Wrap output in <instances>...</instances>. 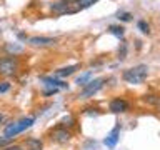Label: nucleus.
<instances>
[{"mask_svg": "<svg viewBox=\"0 0 160 150\" xmlns=\"http://www.w3.org/2000/svg\"><path fill=\"white\" fill-rule=\"evenodd\" d=\"M33 123H35V117H23V118H20L18 122L8 123L7 127H5V130H3V135H5V137H8L10 140H13L17 135H20L22 132H25L27 128H30Z\"/></svg>", "mask_w": 160, "mask_h": 150, "instance_id": "1", "label": "nucleus"}, {"mask_svg": "<svg viewBox=\"0 0 160 150\" xmlns=\"http://www.w3.org/2000/svg\"><path fill=\"white\" fill-rule=\"evenodd\" d=\"M148 75V67L147 65H137V67H132L128 70H125L122 73V78L127 83H133V85H140L147 78Z\"/></svg>", "mask_w": 160, "mask_h": 150, "instance_id": "2", "label": "nucleus"}, {"mask_svg": "<svg viewBox=\"0 0 160 150\" xmlns=\"http://www.w3.org/2000/svg\"><path fill=\"white\" fill-rule=\"evenodd\" d=\"M18 67H20V62L17 57L8 55V57L0 58V75H3V77H12V75H15Z\"/></svg>", "mask_w": 160, "mask_h": 150, "instance_id": "3", "label": "nucleus"}, {"mask_svg": "<svg viewBox=\"0 0 160 150\" xmlns=\"http://www.w3.org/2000/svg\"><path fill=\"white\" fill-rule=\"evenodd\" d=\"M103 82H105L103 78L90 80L88 83H85L83 87L80 88V92H78V98H90V97H93V95H95L100 88L103 87Z\"/></svg>", "mask_w": 160, "mask_h": 150, "instance_id": "4", "label": "nucleus"}, {"mask_svg": "<svg viewBox=\"0 0 160 150\" xmlns=\"http://www.w3.org/2000/svg\"><path fill=\"white\" fill-rule=\"evenodd\" d=\"M50 138H52L53 142L60 143V145H65L67 142H70V138H72V133H70L65 127H57L55 130H52V133H50Z\"/></svg>", "mask_w": 160, "mask_h": 150, "instance_id": "5", "label": "nucleus"}, {"mask_svg": "<svg viewBox=\"0 0 160 150\" xmlns=\"http://www.w3.org/2000/svg\"><path fill=\"white\" fill-rule=\"evenodd\" d=\"M28 43L32 45V47H52V45L57 43V38H52V37H38V35H35V37H30L28 38Z\"/></svg>", "mask_w": 160, "mask_h": 150, "instance_id": "6", "label": "nucleus"}, {"mask_svg": "<svg viewBox=\"0 0 160 150\" xmlns=\"http://www.w3.org/2000/svg\"><path fill=\"white\" fill-rule=\"evenodd\" d=\"M40 82L47 87H52V88H68V83H65L63 80H58L57 77H48V75H43L40 77Z\"/></svg>", "mask_w": 160, "mask_h": 150, "instance_id": "7", "label": "nucleus"}, {"mask_svg": "<svg viewBox=\"0 0 160 150\" xmlns=\"http://www.w3.org/2000/svg\"><path fill=\"white\" fill-rule=\"evenodd\" d=\"M128 107H130L128 102L123 100V98H113L112 102H110V105H108L110 112H113V113H123V112L128 110Z\"/></svg>", "mask_w": 160, "mask_h": 150, "instance_id": "8", "label": "nucleus"}, {"mask_svg": "<svg viewBox=\"0 0 160 150\" xmlns=\"http://www.w3.org/2000/svg\"><path fill=\"white\" fill-rule=\"evenodd\" d=\"M118 138H120V123L118 125H115V127L110 130V133L105 137V140H103V143L107 145L108 148H113L115 145H117V142H118Z\"/></svg>", "mask_w": 160, "mask_h": 150, "instance_id": "9", "label": "nucleus"}, {"mask_svg": "<svg viewBox=\"0 0 160 150\" xmlns=\"http://www.w3.org/2000/svg\"><path fill=\"white\" fill-rule=\"evenodd\" d=\"M97 2L98 0H75V3L70 7L68 13H77V12H80V10H85V8L92 7V5L97 3Z\"/></svg>", "mask_w": 160, "mask_h": 150, "instance_id": "10", "label": "nucleus"}, {"mask_svg": "<svg viewBox=\"0 0 160 150\" xmlns=\"http://www.w3.org/2000/svg\"><path fill=\"white\" fill-rule=\"evenodd\" d=\"M68 8H70V5L65 3L63 0H57V2L50 3V10H52L53 13H57V15H65V13H68Z\"/></svg>", "mask_w": 160, "mask_h": 150, "instance_id": "11", "label": "nucleus"}, {"mask_svg": "<svg viewBox=\"0 0 160 150\" xmlns=\"http://www.w3.org/2000/svg\"><path fill=\"white\" fill-rule=\"evenodd\" d=\"M3 52L12 55V57H15L17 53H22L23 52V45L22 43H5L3 45Z\"/></svg>", "mask_w": 160, "mask_h": 150, "instance_id": "12", "label": "nucleus"}, {"mask_svg": "<svg viewBox=\"0 0 160 150\" xmlns=\"http://www.w3.org/2000/svg\"><path fill=\"white\" fill-rule=\"evenodd\" d=\"M78 70V65H68V67H62L58 70H55V77H68V75H73Z\"/></svg>", "mask_w": 160, "mask_h": 150, "instance_id": "13", "label": "nucleus"}, {"mask_svg": "<svg viewBox=\"0 0 160 150\" xmlns=\"http://www.w3.org/2000/svg\"><path fill=\"white\" fill-rule=\"evenodd\" d=\"M25 147H27V150H42L43 148V143L40 138H33L30 137L25 140Z\"/></svg>", "mask_w": 160, "mask_h": 150, "instance_id": "14", "label": "nucleus"}, {"mask_svg": "<svg viewBox=\"0 0 160 150\" xmlns=\"http://www.w3.org/2000/svg\"><path fill=\"white\" fill-rule=\"evenodd\" d=\"M92 77H93V72H92V70H88V72H85V73L80 75V77H77V82H75V83H78L80 87H83L85 83H88L90 80H92Z\"/></svg>", "mask_w": 160, "mask_h": 150, "instance_id": "15", "label": "nucleus"}, {"mask_svg": "<svg viewBox=\"0 0 160 150\" xmlns=\"http://www.w3.org/2000/svg\"><path fill=\"white\" fill-rule=\"evenodd\" d=\"M108 32L112 33V35H115V37L122 38L123 33H125V28L122 27V25H110V27H108Z\"/></svg>", "mask_w": 160, "mask_h": 150, "instance_id": "16", "label": "nucleus"}, {"mask_svg": "<svg viewBox=\"0 0 160 150\" xmlns=\"http://www.w3.org/2000/svg\"><path fill=\"white\" fill-rule=\"evenodd\" d=\"M137 27H138V30H140L142 33H145V35H148V33H150V25L145 22V20H138Z\"/></svg>", "mask_w": 160, "mask_h": 150, "instance_id": "17", "label": "nucleus"}, {"mask_svg": "<svg viewBox=\"0 0 160 150\" xmlns=\"http://www.w3.org/2000/svg\"><path fill=\"white\" fill-rule=\"evenodd\" d=\"M143 102H147L150 105H158L160 103V97H157V95H145Z\"/></svg>", "mask_w": 160, "mask_h": 150, "instance_id": "18", "label": "nucleus"}, {"mask_svg": "<svg viewBox=\"0 0 160 150\" xmlns=\"http://www.w3.org/2000/svg\"><path fill=\"white\" fill-rule=\"evenodd\" d=\"M132 17L133 15L130 12H118V15H117V18L122 20V22H128V20H132Z\"/></svg>", "mask_w": 160, "mask_h": 150, "instance_id": "19", "label": "nucleus"}, {"mask_svg": "<svg viewBox=\"0 0 160 150\" xmlns=\"http://www.w3.org/2000/svg\"><path fill=\"white\" fill-rule=\"evenodd\" d=\"M73 123H75V120H73L72 115H67V117H63V120H62V125H63L65 128H67V127H72Z\"/></svg>", "mask_w": 160, "mask_h": 150, "instance_id": "20", "label": "nucleus"}, {"mask_svg": "<svg viewBox=\"0 0 160 150\" xmlns=\"http://www.w3.org/2000/svg\"><path fill=\"white\" fill-rule=\"evenodd\" d=\"M125 55H127V43H122V47L118 48V58L123 60Z\"/></svg>", "mask_w": 160, "mask_h": 150, "instance_id": "21", "label": "nucleus"}, {"mask_svg": "<svg viewBox=\"0 0 160 150\" xmlns=\"http://www.w3.org/2000/svg\"><path fill=\"white\" fill-rule=\"evenodd\" d=\"M10 90V83L8 82H0V93H5Z\"/></svg>", "mask_w": 160, "mask_h": 150, "instance_id": "22", "label": "nucleus"}, {"mask_svg": "<svg viewBox=\"0 0 160 150\" xmlns=\"http://www.w3.org/2000/svg\"><path fill=\"white\" fill-rule=\"evenodd\" d=\"M12 140H10L8 137H5V135H0V147H5V145H8Z\"/></svg>", "mask_w": 160, "mask_h": 150, "instance_id": "23", "label": "nucleus"}, {"mask_svg": "<svg viewBox=\"0 0 160 150\" xmlns=\"http://www.w3.org/2000/svg\"><path fill=\"white\" fill-rule=\"evenodd\" d=\"M57 92H58V88H48V90H43V95L45 97H50V95H53Z\"/></svg>", "mask_w": 160, "mask_h": 150, "instance_id": "24", "label": "nucleus"}, {"mask_svg": "<svg viewBox=\"0 0 160 150\" xmlns=\"http://www.w3.org/2000/svg\"><path fill=\"white\" fill-rule=\"evenodd\" d=\"M2 150H23L22 147H18V145H8V147H5Z\"/></svg>", "mask_w": 160, "mask_h": 150, "instance_id": "25", "label": "nucleus"}, {"mask_svg": "<svg viewBox=\"0 0 160 150\" xmlns=\"http://www.w3.org/2000/svg\"><path fill=\"white\" fill-rule=\"evenodd\" d=\"M18 38L23 40V38H27V35H25V33H18Z\"/></svg>", "mask_w": 160, "mask_h": 150, "instance_id": "26", "label": "nucleus"}, {"mask_svg": "<svg viewBox=\"0 0 160 150\" xmlns=\"http://www.w3.org/2000/svg\"><path fill=\"white\" fill-rule=\"evenodd\" d=\"M2 122H3V113L0 112V123H2Z\"/></svg>", "mask_w": 160, "mask_h": 150, "instance_id": "27", "label": "nucleus"}]
</instances>
